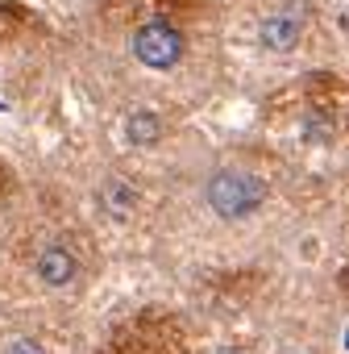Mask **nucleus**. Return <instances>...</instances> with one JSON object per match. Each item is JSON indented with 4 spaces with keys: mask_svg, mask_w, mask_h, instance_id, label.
Here are the masks:
<instances>
[{
    "mask_svg": "<svg viewBox=\"0 0 349 354\" xmlns=\"http://www.w3.org/2000/svg\"><path fill=\"white\" fill-rule=\"evenodd\" d=\"M204 196H208V209H212L221 221H246V217H254V213L266 205L270 188H266L262 175H254V171L221 167L212 180H208Z\"/></svg>",
    "mask_w": 349,
    "mask_h": 354,
    "instance_id": "obj_1",
    "label": "nucleus"
},
{
    "mask_svg": "<svg viewBox=\"0 0 349 354\" xmlns=\"http://www.w3.org/2000/svg\"><path fill=\"white\" fill-rule=\"evenodd\" d=\"M133 59L141 63V67H150V71H170V67H179V59H183V50H188V42H183V34L174 30L170 21H146L137 34H133Z\"/></svg>",
    "mask_w": 349,
    "mask_h": 354,
    "instance_id": "obj_2",
    "label": "nucleus"
},
{
    "mask_svg": "<svg viewBox=\"0 0 349 354\" xmlns=\"http://www.w3.org/2000/svg\"><path fill=\"white\" fill-rule=\"evenodd\" d=\"M34 271H38V279H42L46 288H71V283L79 279V259H75L67 246L54 242V246H42Z\"/></svg>",
    "mask_w": 349,
    "mask_h": 354,
    "instance_id": "obj_3",
    "label": "nucleus"
},
{
    "mask_svg": "<svg viewBox=\"0 0 349 354\" xmlns=\"http://www.w3.org/2000/svg\"><path fill=\"white\" fill-rule=\"evenodd\" d=\"M299 38H303V17H299V13H270V17L262 21V46L275 50V55L295 50Z\"/></svg>",
    "mask_w": 349,
    "mask_h": 354,
    "instance_id": "obj_4",
    "label": "nucleus"
},
{
    "mask_svg": "<svg viewBox=\"0 0 349 354\" xmlns=\"http://www.w3.org/2000/svg\"><path fill=\"white\" fill-rule=\"evenodd\" d=\"M125 133H129L133 146H154V142L162 138V117H158L154 109H137V113L125 121Z\"/></svg>",
    "mask_w": 349,
    "mask_h": 354,
    "instance_id": "obj_5",
    "label": "nucleus"
},
{
    "mask_svg": "<svg viewBox=\"0 0 349 354\" xmlns=\"http://www.w3.org/2000/svg\"><path fill=\"white\" fill-rule=\"evenodd\" d=\"M100 196H104V205H108V213H112V217H129V213H133V205H137V188H133L129 180H108Z\"/></svg>",
    "mask_w": 349,
    "mask_h": 354,
    "instance_id": "obj_6",
    "label": "nucleus"
},
{
    "mask_svg": "<svg viewBox=\"0 0 349 354\" xmlns=\"http://www.w3.org/2000/svg\"><path fill=\"white\" fill-rule=\"evenodd\" d=\"M5 354H46V346H42L38 337H13V342L5 346Z\"/></svg>",
    "mask_w": 349,
    "mask_h": 354,
    "instance_id": "obj_7",
    "label": "nucleus"
}]
</instances>
